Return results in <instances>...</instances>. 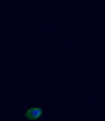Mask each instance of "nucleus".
Listing matches in <instances>:
<instances>
[{"instance_id":"nucleus-1","label":"nucleus","mask_w":105,"mask_h":121,"mask_svg":"<svg viewBox=\"0 0 105 121\" xmlns=\"http://www.w3.org/2000/svg\"><path fill=\"white\" fill-rule=\"evenodd\" d=\"M42 115H43V110H42V108H40V106H31L25 112L26 118L33 121L39 120L42 117Z\"/></svg>"}]
</instances>
